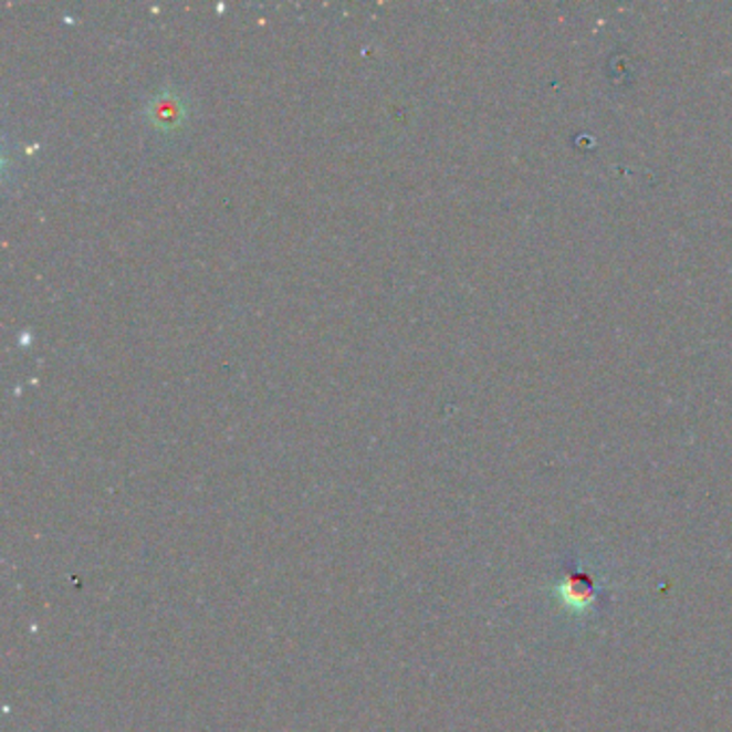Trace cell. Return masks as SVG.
Segmentation results:
<instances>
[{
	"instance_id": "cell-1",
	"label": "cell",
	"mask_w": 732,
	"mask_h": 732,
	"mask_svg": "<svg viewBox=\"0 0 732 732\" xmlns=\"http://www.w3.org/2000/svg\"><path fill=\"white\" fill-rule=\"evenodd\" d=\"M554 590L565 608H569L572 613H586L595 606L599 597V583L595 576L576 567L563 574Z\"/></svg>"
}]
</instances>
